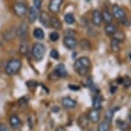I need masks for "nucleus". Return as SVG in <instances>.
Here are the masks:
<instances>
[{"label": "nucleus", "mask_w": 131, "mask_h": 131, "mask_svg": "<svg viewBox=\"0 0 131 131\" xmlns=\"http://www.w3.org/2000/svg\"><path fill=\"white\" fill-rule=\"evenodd\" d=\"M92 21L93 23V25L96 27H100L103 21V17H102V14H101L100 11L97 10H93V14H92Z\"/></svg>", "instance_id": "12"}, {"label": "nucleus", "mask_w": 131, "mask_h": 131, "mask_svg": "<svg viewBox=\"0 0 131 131\" xmlns=\"http://www.w3.org/2000/svg\"><path fill=\"white\" fill-rule=\"evenodd\" d=\"M21 68V62L18 58H12L6 64L5 72L8 75H15Z\"/></svg>", "instance_id": "2"}, {"label": "nucleus", "mask_w": 131, "mask_h": 131, "mask_svg": "<svg viewBox=\"0 0 131 131\" xmlns=\"http://www.w3.org/2000/svg\"><path fill=\"white\" fill-rule=\"evenodd\" d=\"M63 0H51L49 3V10L53 14H58L60 11Z\"/></svg>", "instance_id": "8"}, {"label": "nucleus", "mask_w": 131, "mask_h": 131, "mask_svg": "<svg viewBox=\"0 0 131 131\" xmlns=\"http://www.w3.org/2000/svg\"><path fill=\"white\" fill-rule=\"evenodd\" d=\"M64 21L67 24H73L75 23V16L72 14V13H67L64 16Z\"/></svg>", "instance_id": "28"}, {"label": "nucleus", "mask_w": 131, "mask_h": 131, "mask_svg": "<svg viewBox=\"0 0 131 131\" xmlns=\"http://www.w3.org/2000/svg\"><path fill=\"white\" fill-rule=\"evenodd\" d=\"M50 56H51V58H53V59H58L59 58V53L56 49H53V50L51 51Z\"/></svg>", "instance_id": "32"}, {"label": "nucleus", "mask_w": 131, "mask_h": 131, "mask_svg": "<svg viewBox=\"0 0 131 131\" xmlns=\"http://www.w3.org/2000/svg\"><path fill=\"white\" fill-rule=\"evenodd\" d=\"M88 117L91 123H99L100 122V111L96 110V109H93V110H91L89 113L88 114Z\"/></svg>", "instance_id": "13"}, {"label": "nucleus", "mask_w": 131, "mask_h": 131, "mask_svg": "<svg viewBox=\"0 0 131 131\" xmlns=\"http://www.w3.org/2000/svg\"><path fill=\"white\" fill-rule=\"evenodd\" d=\"M39 18L40 23L45 27V28H49V27H50L51 16H49L48 13H46V12H41V13L39 15Z\"/></svg>", "instance_id": "14"}, {"label": "nucleus", "mask_w": 131, "mask_h": 131, "mask_svg": "<svg viewBox=\"0 0 131 131\" xmlns=\"http://www.w3.org/2000/svg\"><path fill=\"white\" fill-rule=\"evenodd\" d=\"M75 30H72V29H67L64 33V36H69V37H75Z\"/></svg>", "instance_id": "34"}, {"label": "nucleus", "mask_w": 131, "mask_h": 131, "mask_svg": "<svg viewBox=\"0 0 131 131\" xmlns=\"http://www.w3.org/2000/svg\"><path fill=\"white\" fill-rule=\"evenodd\" d=\"M28 25L26 23H21V25L17 28L16 31V36L21 39H25L27 35H28Z\"/></svg>", "instance_id": "6"}, {"label": "nucleus", "mask_w": 131, "mask_h": 131, "mask_svg": "<svg viewBox=\"0 0 131 131\" xmlns=\"http://www.w3.org/2000/svg\"><path fill=\"white\" fill-rule=\"evenodd\" d=\"M0 131H10V129L5 123H0Z\"/></svg>", "instance_id": "36"}, {"label": "nucleus", "mask_w": 131, "mask_h": 131, "mask_svg": "<svg viewBox=\"0 0 131 131\" xmlns=\"http://www.w3.org/2000/svg\"><path fill=\"white\" fill-rule=\"evenodd\" d=\"M34 36L35 39L42 40V39L45 38V34H44V31L41 28H37L34 30Z\"/></svg>", "instance_id": "26"}, {"label": "nucleus", "mask_w": 131, "mask_h": 131, "mask_svg": "<svg viewBox=\"0 0 131 131\" xmlns=\"http://www.w3.org/2000/svg\"><path fill=\"white\" fill-rule=\"evenodd\" d=\"M112 12H113V16H114L115 18L119 20L120 21L126 18V14L124 10H123L122 8H120L118 5H117V4H114V5L112 6Z\"/></svg>", "instance_id": "7"}, {"label": "nucleus", "mask_w": 131, "mask_h": 131, "mask_svg": "<svg viewBox=\"0 0 131 131\" xmlns=\"http://www.w3.org/2000/svg\"><path fill=\"white\" fill-rule=\"evenodd\" d=\"M86 85H88V88H90L91 90L93 91V92H95V93H97L98 92V88H96L95 85H94V83H93V81L92 80V78H88V81H86Z\"/></svg>", "instance_id": "30"}, {"label": "nucleus", "mask_w": 131, "mask_h": 131, "mask_svg": "<svg viewBox=\"0 0 131 131\" xmlns=\"http://www.w3.org/2000/svg\"><path fill=\"white\" fill-rule=\"evenodd\" d=\"M121 23H123V26H126V27H127V26L128 27V26L130 25V21L127 19V17H126L125 19H123V21H121Z\"/></svg>", "instance_id": "37"}, {"label": "nucleus", "mask_w": 131, "mask_h": 131, "mask_svg": "<svg viewBox=\"0 0 131 131\" xmlns=\"http://www.w3.org/2000/svg\"><path fill=\"white\" fill-rule=\"evenodd\" d=\"M123 86H124L125 88H128L131 86V78L129 77H126L123 79Z\"/></svg>", "instance_id": "33"}, {"label": "nucleus", "mask_w": 131, "mask_h": 131, "mask_svg": "<svg viewBox=\"0 0 131 131\" xmlns=\"http://www.w3.org/2000/svg\"><path fill=\"white\" fill-rule=\"evenodd\" d=\"M19 51L21 55H26L28 51V42L26 39H23L21 45H20Z\"/></svg>", "instance_id": "21"}, {"label": "nucleus", "mask_w": 131, "mask_h": 131, "mask_svg": "<svg viewBox=\"0 0 131 131\" xmlns=\"http://www.w3.org/2000/svg\"><path fill=\"white\" fill-rule=\"evenodd\" d=\"M117 31V27H116L114 24H112V23H107L105 25V34H107V35H109V36H111V35L113 36V34H114Z\"/></svg>", "instance_id": "19"}, {"label": "nucleus", "mask_w": 131, "mask_h": 131, "mask_svg": "<svg viewBox=\"0 0 131 131\" xmlns=\"http://www.w3.org/2000/svg\"><path fill=\"white\" fill-rule=\"evenodd\" d=\"M79 45H80V47L84 51H88L91 48V43L89 42V40H88L86 39H81L80 43H79Z\"/></svg>", "instance_id": "27"}, {"label": "nucleus", "mask_w": 131, "mask_h": 131, "mask_svg": "<svg viewBox=\"0 0 131 131\" xmlns=\"http://www.w3.org/2000/svg\"><path fill=\"white\" fill-rule=\"evenodd\" d=\"M102 17H103V21H105V23H111L112 21V14L109 12L107 9H105L103 10L102 13Z\"/></svg>", "instance_id": "25"}, {"label": "nucleus", "mask_w": 131, "mask_h": 131, "mask_svg": "<svg viewBox=\"0 0 131 131\" xmlns=\"http://www.w3.org/2000/svg\"><path fill=\"white\" fill-rule=\"evenodd\" d=\"M69 88L71 90H79L80 88L78 86H75V85H69Z\"/></svg>", "instance_id": "38"}, {"label": "nucleus", "mask_w": 131, "mask_h": 131, "mask_svg": "<svg viewBox=\"0 0 131 131\" xmlns=\"http://www.w3.org/2000/svg\"><path fill=\"white\" fill-rule=\"evenodd\" d=\"M32 54L37 61H41L46 55V47L42 43H34L32 47Z\"/></svg>", "instance_id": "3"}, {"label": "nucleus", "mask_w": 131, "mask_h": 131, "mask_svg": "<svg viewBox=\"0 0 131 131\" xmlns=\"http://www.w3.org/2000/svg\"><path fill=\"white\" fill-rule=\"evenodd\" d=\"M76 105H77V102L70 97H64L62 100V105L65 109H70V110L74 109L75 108Z\"/></svg>", "instance_id": "11"}, {"label": "nucleus", "mask_w": 131, "mask_h": 131, "mask_svg": "<svg viewBox=\"0 0 131 131\" xmlns=\"http://www.w3.org/2000/svg\"><path fill=\"white\" fill-rule=\"evenodd\" d=\"M116 125L120 131H128L130 128V126L127 122L120 119H117L116 121Z\"/></svg>", "instance_id": "18"}, {"label": "nucleus", "mask_w": 131, "mask_h": 131, "mask_svg": "<svg viewBox=\"0 0 131 131\" xmlns=\"http://www.w3.org/2000/svg\"><path fill=\"white\" fill-rule=\"evenodd\" d=\"M50 26H51L54 29H61L62 28V23L60 20L57 18L55 16L51 17V21H50Z\"/></svg>", "instance_id": "20"}, {"label": "nucleus", "mask_w": 131, "mask_h": 131, "mask_svg": "<svg viewBox=\"0 0 131 131\" xmlns=\"http://www.w3.org/2000/svg\"><path fill=\"white\" fill-rule=\"evenodd\" d=\"M102 102H103L102 97L99 93L95 94L93 98V108L100 111L102 108Z\"/></svg>", "instance_id": "16"}, {"label": "nucleus", "mask_w": 131, "mask_h": 131, "mask_svg": "<svg viewBox=\"0 0 131 131\" xmlns=\"http://www.w3.org/2000/svg\"><path fill=\"white\" fill-rule=\"evenodd\" d=\"M130 57H131V55H130Z\"/></svg>", "instance_id": "43"}, {"label": "nucleus", "mask_w": 131, "mask_h": 131, "mask_svg": "<svg viewBox=\"0 0 131 131\" xmlns=\"http://www.w3.org/2000/svg\"><path fill=\"white\" fill-rule=\"evenodd\" d=\"M89 122L90 121L88 119V117L86 114H81L80 117H78V120H77L78 125L80 126L81 128H85L88 127Z\"/></svg>", "instance_id": "17"}, {"label": "nucleus", "mask_w": 131, "mask_h": 131, "mask_svg": "<svg viewBox=\"0 0 131 131\" xmlns=\"http://www.w3.org/2000/svg\"><path fill=\"white\" fill-rule=\"evenodd\" d=\"M14 11L19 18H23L26 16L28 11V6L23 2H16L14 5Z\"/></svg>", "instance_id": "4"}, {"label": "nucleus", "mask_w": 131, "mask_h": 131, "mask_svg": "<svg viewBox=\"0 0 131 131\" xmlns=\"http://www.w3.org/2000/svg\"><path fill=\"white\" fill-rule=\"evenodd\" d=\"M63 44H64V46H66L68 49H70V50H74V49L77 46L78 42L75 37L64 36Z\"/></svg>", "instance_id": "9"}, {"label": "nucleus", "mask_w": 131, "mask_h": 131, "mask_svg": "<svg viewBox=\"0 0 131 131\" xmlns=\"http://www.w3.org/2000/svg\"><path fill=\"white\" fill-rule=\"evenodd\" d=\"M9 126L12 129H19L21 126V121L20 119V117H18L17 115H11L9 117Z\"/></svg>", "instance_id": "10"}, {"label": "nucleus", "mask_w": 131, "mask_h": 131, "mask_svg": "<svg viewBox=\"0 0 131 131\" xmlns=\"http://www.w3.org/2000/svg\"><path fill=\"white\" fill-rule=\"evenodd\" d=\"M110 123H108L107 121H102L100 123V124L98 125L97 131H110Z\"/></svg>", "instance_id": "23"}, {"label": "nucleus", "mask_w": 131, "mask_h": 131, "mask_svg": "<svg viewBox=\"0 0 131 131\" xmlns=\"http://www.w3.org/2000/svg\"><path fill=\"white\" fill-rule=\"evenodd\" d=\"M34 7L39 9L42 5V0H34Z\"/></svg>", "instance_id": "35"}, {"label": "nucleus", "mask_w": 131, "mask_h": 131, "mask_svg": "<svg viewBox=\"0 0 131 131\" xmlns=\"http://www.w3.org/2000/svg\"><path fill=\"white\" fill-rule=\"evenodd\" d=\"M91 69V61L88 57H81L74 63V70L79 75L86 76Z\"/></svg>", "instance_id": "1"}, {"label": "nucleus", "mask_w": 131, "mask_h": 131, "mask_svg": "<svg viewBox=\"0 0 131 131\" xmlns=\"http://www.w3.org/2000/svg\"><path fill=\"white\" fill-rule=\"evenodd\" d=\"M113 38L117 39V40H119L120 42H122V41H123L125 39V34H124L123 32L117 30L114 34H113Z\"/></svg>", "instance_id": "29"}, {"label": "nucleus", "mask_w": 131, "mask_h": 131, "mask_svg": "<svg viewBox=\"0 0 131 131\" xmlns=\"http://www.w3.org/2000/svg\"><path fill=\"white\" fill-rule=\"evenodd\" d=\"M129 122H130V123H131V114L129 115Z\"/></svg>", "instance_id": "42"}, {"label": "nucleus", "mask_w": 131, "mask_h": 131, "mask_svg": "<svg viewBox=\"0 0 131 131\" xmlns=\"http://www.w3.org/2000/svg\"><path fill=\"white\" fill-rule=\"evenodd\" d=\"M120 43L121 42L119 40H117V39L113 38L111 40V48L114 52H118L120 50Z\"/></svg>", "instance_id": "24"}, {"label": "nucleus", "mask_w": 131, "mask_h": 131, "mask_svg": "<svg viewBox=\"0 0 131 131\" xmlns=\"http://www.w3.org/2000/svg\"><path fill=\"white\" fill-rule=\"evenodd\" d=\"M117 84H123V77L117 78Z\"/></svg>", "instance_id": "41"}, {"label": "nucleus", "mask_w": 131, "mask_h": 131, "mask_svg": "<svg viewBox=\"0 0 131 131\" xmlns=\"http://www.w3.org/2000/svg\"><path fill=\"white\" fill-rule=\"evenodd\" d=\"M56 131H67V130H66V128L63 126H59V127L56 128Z\"/></svg>", "instance_id": "40"}, {"label": "nucleus", "mask_w": 131, "mask_h": 131, "mask_svg": "<svg viewBox=\"0 0 131 131\" xmlns=\"http://www.w3.org/2000/svg\"><path fill=\"white\" fill-rule=\"evenodd\" d=\"M39 9L35 8L34 6L29 8L28 10V21L30 23H35V21L37 18L39 17Z\"/></svg>", "instance_id": "15"}, {"label": "nucleus", "mask_w": 131, "mask_h": 131, "mask_svg": "<svg viewBox=\"0 0 131 131\" xmlns=\"http://www.w3.org/2000/svg\"><path fill=\"white\" fill-rule=\"evenodd\" d=\"M67 75H68L67 70H66L65 66H64V64H63V63L58 64V65L55 67V69L53 70L52 76H54L55 80H57V79H59V78L66 77Z\"/></svg>", "instance_id": "5"}, {"label": "nucleus", "mask_w": 131, "mask_h": 131, "mask_svg": "<svg viewBox=\"0 0 131 131\" xmlns=\"http://www.w3.org/2000/svg\"><path fill=\"white\" fill-rule=\"evenodd\" d=\"M117 110H118V108H115V109H109V110L105 113V120L107 121L108 123H112V121L113 119V117H114V112Z\"/></svg>", "instance_id": "22"}, {"label": "nucleus", "mask_w": 131, "mask_h": 131, "mask_svg": "<svg viewBox=\"0 0 131 131\" xmlns=\"http://www.w3.org/2000/svg\"><path fill=\"white\" fill-rule=\"evenodd\" d=\"M49 37H50V39L51 41H57L59 39V34L58 32H52V33L50 34Z\"/></svg>", "instance_id": "31"}, {"label": "nucleus", "mask_w": 131, "mask_h": 131, "mask_svg": "<svg viewBox=\"0 0 131 131\" xmlns=\"http://www.w3.org/2000/svg\"><path fill=\"white\" fill-rule=\"evenodd\" d=\"M59 110H60V109H59L58 106H56V105L51 108V112H53L54 113H58L59 112Z\"/></svg>", "instance_id": "39"}]
</instances>
